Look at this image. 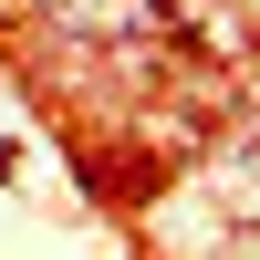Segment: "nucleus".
Here are the masks:
<instances>
[{"instance_id": "f257e3e1", "label": "nucleus", "mask_w": 260, "mask_h": 260, "mask_svg": "<svg viewBox=\"0 0 260 260\" xmlns=\"http://www.w3.org/2000/svg\"><path fill=\"white\" fill-rule=\"evenodd\" d=\"M62 31H156V0H52Z\"/></svg>"}]
</instances>
